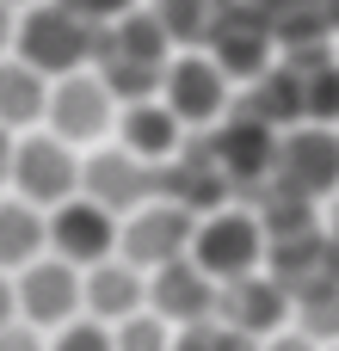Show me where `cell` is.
Returning <instances> with one entry per match:
<instances>
[{"mask_svg": "<svg viewBox=\"0 0 339 351\" xmlns=\"http://www.w3.org/2000/svg\"><path fill=\"white\" fill-rule=\"evenodd\" d=\"M12 49H19V62H31L43 80H56V74H74V68L93 62L99 25L80 19V12H68L62 0H31L25 19H12Z\"/></svg>", "mask_w": 339, "mask_h": 351, "instance_id": "6da1fadb", "label": "cell"}, {"mask_svg": "<svg viewBox=\"0 0 339 351\" xmlns=\"http://www.w3.org/2000/svg\"><path fill=\"white\" fill-rule=\"evenodd\" d=\"M278 191L303 197V204H321V197H339V130L334 123H290L278 130V160H272V179Z\"/></svg>", "mask_w": 339, "mask_h": 351, "instance_id": "7a4b0ae2", "label": "cell"}, {"mask_svg": "<svg viewBox=\"0 0 339 351\" xmlns=\"http://www.w3.org/2000/svg\"><path fill=\"white\" fill-rule=\"evenodd\" d=\"M204 43H210V62H216L229 80H241V86L259 80V74L278 62V31H272V19H266L253 0H216Z\"/></svg>", "mask_w": 339, "mask_h": 351, "instance_id": "3957f363", "label": "cell"}, {"mask_svg": "<svg viewBox=\"0 0 339 351\" xmlns=\"http://www.w3.org/2000/svg\"><path fill=\"white\" fill-rule=\"evenodd\" d=\"M191 265L204 278H216V284H229L241 271H259L266 265V228H259V216L235 210V204L198 216V228H191Z\"/></svg>", "mask_w": 339, "mask_h": 351, "instance_id": "277c9868", "label": "cell"}, {"mask_svg": "<svg viewBox=\"0 0 339 351\" xmlns=\"http://www.w3.org/2000/svg\"><path fill=\"white\" fill-rule=\"evenodd\" d=\"M235 99V80L204 56V49H173L161 68V105L185 123V130H210Z\"/></svg>", "mask_w": 339, "mask_h": 351, "instance_id": "5b68a950", "label": "cell"}, {"mask_svg": "<svg viewBox=\"0 0 339 351\" xmlns=\"http://www.w3.org/2000/svg\"><path fill=\"white\" fill-rule=\"evenodd\" d=\"M191 228H198L191 210H179V204H167V197H148V204H136L130 216H117V253H124V265L154 271V265L191 253Z\"/></svg>", "mask_w": 339, "mask_h": 351, "instance_id": "8992f818", "label": "cell"}, {"mask_svg": "<svg viewBox=\"0 0 339 351\" xmlns=\"http://www.w3.org/2000/svg\"><path fill=\"white\" fill-rule=\"evenodd\" d=\"M6 185H12L25 204L56 210L62 197L80 191L74 142H62V136H25V142H12V173H6Z\"/></svg>", "mask_w": 339, "mask_h": 351, "instance_id": "52a82bcc", "label": "cell"}, {"mask_svg": "<svg viewBox=\"0 0 339 351\" xmlns=\"http://www.w3.org/2000/svg\"><path fill=\"white\" fill-rule=\"evenodd\" d=\"M43 247H56V259H68V265L86 271V265H99V259L117 253V216L74 191V197H62V204L49 210V222H43Z\"/></svg>", "mask_w": 339, "mask_h": 351, "instance_id": "ba28073f", "label": "cell"}, {"mask_svg": "<svg viewBox=\"0 0 339 351\" xmlns=\"http://www.w3.org/2000/svg\"><path fill=\"white\" fill-rule=\"evenodd\" d=\"M229 191H235V179L216 167V154H210V142H185L173 160H161L154 167V197H167V204H179V210H191V216H210V210H222L229 204Z\"/></svg>", "mask_w": 339, "mask_h": 351, "instance_id": "9c48e42d", "label": "cell"}, {"mask_svg": "<svg viewBox=\"0 0 339 351\" xmlns=\"http://www.w3.org/2000/svg\"><path fill=\"white\" fill-rule=\"evenodd\" d=\"M12 308L25 315V327H62V321H74L80 315V265L37 253L31 265H19Z\"/></svg>", "mask_w": 339, "mask_h": 351, "instance_id": "30bf717a", "label": "cell"}, {"mask_svg": "<svg viewBox=\"0 0 339 351\" xmlns=\"http://www.w3.org/2000/svg\"><path fill=\"white\" fill-rule=\"evenodd\" d=\"M43 117H49V136L62 142H93L111 130V93L99 74L74 68V74H56L49 80V99H43Z\"/></svg>", "mask_w": 339, "mask_h": 351, "instance_id": "8fae6325", "label": "cell"}, {"mask_svg": "<svg viewBox=\"0 0 339 351\" xmlns=\"http://www.w3.org/2000/svg\"><path fill=\"white\" fill-rule=\"evenodd\" d=\"M216 321L235 327V333L272 339V333L290 321V290H284L272 271H241V278L216 284Z\"/></svg>", "mask_w": 339, "mask_h": 351, "instance_id": "7c38bea8", "label": "cell"}, {"mask_svg": "<svg viewBox=\"0 0 339 351\" xmlns=\"http://www.w3.org/2000/svg\"><path fill=\"white\" fill-rule=\"evenodd\" d=\"M210 154H216V167L235 185H266L272 179V160H278V130L259 123L253 111H222L216 117V136H210Z\"/></svg>", "mask_w": 339, "mask_h": 351, "instance_id": "4fadbf2b", "label": "cell"}, {"mask_svg": "<svg viewBox=\"0 0 339 351\" xmlns=\"http://www.w3.org/2000/svg\"><path fill=\"white\" fill-rule=\"evenodd\" d=\"M80 197H93V204L111 210V216H130L136 204L154 197V167L136 160L124 142H117V148H99V154L80 160Z\"/></svg>", "mask_w": 339, "mask_h": 351, "instance_id": "5bb4252c", "label": "cell"}, {"mask_svg": "<svg viewBox=\"0 0 339 351\" xmlns=\"http://www.w3.org/2000/svg\"><path fill=\"white\" fill-rule=\"evenodd\" d=\"M142 296H148V315H161L167 327L210 321V315H216V278H204V271L191 265V253H185V259H167V265H154Z\"/></svg>", "mask_w": 339, "mask_h": 351, "instance_id": "9a60e30c", "label": "cell"}, {"mask_svg": "<svg viewBox=\"0 0 339 351\" xmlns=\"http://www.w3.org/2000/svg\"><path fill=\"white\" fill-rule=\"evenodd\" d=\"M142 290H148V271H136L124 259H99V265L80 271V308L93 321H111V327L142 308Z\"/></svg>", "mask_w": 339, "mask_h": 351, "instance_id": "2e32d148", "label": "cell"}, {"mask_svg": "<svg viewBox=\"0 0 339 351\" xmlns=\"http://www.w3.org/2000/svg\"><path fill=\"white\" fill-rule=\"evenodd\" d=\"M117 136H124V148H130L136 160H148V167H161V160H173V154L185 148V123H179L161 99H136V105H124Z\"/></svg>", "mask_w": 339, "mask_h": 351, "instance_id": "e0dca14e", "label": "cell"}, {"mask_svg": "<svg viewBox=\"0 0 339 351\" xmlns=\"http://www.w3.org/2000/svg\"><path fill=\"white\" fill-rule=\"evenodd\" d=\"M241 111H253L259 123H272V130H290V123H303L309 117V86H303V68H290V62H272L259 80H247V99H241Z\"/></svg>", "mask_w": 339, "mask_h": 351, "instance_id": "ac0fdd59", "label": "cell"}, {"mask_svg": "<svg viewBox=\"0 0 339 351\" xmlns=\"http://www.w3.org/2000/svg\"><path fill=\"white\" fill-rule=\"evenodd\" d=\"M99 49L130 56V62H148V68H167V56H173L167 31L154 25V12H148V6H130V12H117L111 25H99Z\"/></svg>", "mask_w": 339, "mask_h": 351, "instance_id": "d6986e66", "label": "cell"}, {"mask_svg": "<svg viewBox=\"0 0 339 351\" xmlns=\"http://www.w3.org/2000/svg\"><path fill=\"white\" fill-rule=\"evenodd\" d=\"M43 99H49V80L19 62V56H0V123L6 130H31L43 117Z\"/></svg>", "mask_w": 339, "mask_h": 351, "instance_id": "ffe728a7", "label": "cell"}, {"mask_svg": "<svg viewBox=\"0 0 339 351\" xmlns=\"http://www.w3.org/2000/svg\"><path fill=\"white\" fill-rule=\"evenodd\" d=\"M37 253H43V210H37V204H25V197L0 204V271L31 265Z\"/></svg>", "mask_w": 339, "mask_h": 351, "instance_id": "44dd1931", "label": "cell"}, {"mask_svg": "<svg viewBox=\"0 0 339 351\" xmlns=\"http://www.w3.org/2000/svg\"><path fill=\"white\" fill-rule=\"evenodd\" d=\"M93 62H99L105 93H111V99H124V105H136V99H154V93H161V68H148V62H130V56H111V49H93Z\"/></svg>", "mask_w": 339, "mask_h": 351, "instance_id": "7402d4cb", "label": "cell"}, {"mask_svg": "<svg viewBox=\"0 0 339 351\" xmlns=\"http://www.w3.org/2000/svg\"><path fill=\"white\" fill-rule=\"evenodd\" d=\"M148 12H154V25L167 31V43H173V49H198V43H204V31H210L216 0H154Z\"/></svg>", "mask_w": 339, "mask_h": 351, "instance_id": "603a6c76", "label": "cell"}, {"mask_svg": "<svg viewBox=\"0 0 339 351\" xmlns=\"http://www.w3.org/2000/svg\"><path fill=\"white\" fill-rule=\"evenodd\" d=\"M173 346V327L161 321V315H124L117 321V333H111V351H167Z\"/></svg>", "mask_w": 339, "mask_h": 351, "instance_id": "cb8c5ba5", "label": "cell"}, {"mask_svg": "<svg viewBox=\"0 0 339 351\" xmlns=\"http://www.w3.org/2000/svg\"><path fill=\"white\" fill-rule=\"evenodd\" d=\"M303 86H309V117L315 123H339V56H327L321 68H309Z\"/></svg>", "mask_w": 339, "mask_h": 351, "instance_id": "d4e9b609", "label": "cell"}, {"mask_svg": "<svg viewBox=\"0 0 339 351\" xmlns=\"http://www.w3.org/2000/svg\"><path fill=\"white\" fill-rule=\"evenodd\" d=\"M49 351H111V327L93 321V315H86V321L74 315V321L56 327V346H49Z\"/></svg>", "mask_w": 339, "mask_h": 351, "instance_id": "484cf974", "label": "cell"}, {"mask_svg": "<svg viewBox=\"0 0 339 351\" xmlns=\"http://www.w3.org/2000/svg\"><path fill=\"white\" fill-rule=\"evenodd\" d=\"M167 351H222V321H216V315H210V321H185Z\"/></svg>", "mask_w": 339, "mask_h": 351, "instance_id": "4316f807", "label": "cell"}, {"mask_svg": "<svg viewBox=\"0 0 339 351\" xmlns=\"http://www.w3.org/2000/svg\"><path fill=\"white\" fill-rule=\"evenodd\" d=\"M68 12H80V19H93V25H111L117 12H130L136 0H62Z\"/></svg>", "mask_w": 339, "mask_h": 351, "instance_id": "83f0119b", "label": "cell"}, {"mask_svg": "<svg viewBox=\"0 0 339 351\" xmlns=\"http://www.w3.org/2000/svg\"><path fill=\"white\" fill-rule=\"evenodd\" d=\"M0 351H49L37 339V327H25V321H6L0 327Z\"/></svg>", "mask_w": 339, "mask_h": 351, "instance_id": "f1b7e54d", "label": "cell"}, {"mask_svg": "<svg viewBox=\"0 0 339 351\" xmlns=\"http://www.w3.org/2000/svg\"><path fill=\"white\" fill-rule=\"evenodd\" d=\"M266 351H321V346H315L309 333H284V327H278V333L266 339Z\"/></svg>", "mask_w": 339, "mask_h": 351, "instance_id": "f546056e", "label": "cell"}, {"mask_svg": "<svg viewBox=\"0 0 339 351\" xmlns=\"http://www.w3.org/2000/svg\"><path fill=\"white\" fill-rule=\"evenodd\" d=\"M12 142H19V136L0 123V185H6V173H12Z\"/></svg>", "mask_w": 339, "mask_h": 351, "instance_id": "4dcf8cb0", "label": "cell"}, {"mask_svg": "<svg viewBox=\"0 0 339 351\" xmlns=\"http://www.w3.org/2000/svg\"><path fill=\"white\" fill-rule=\"evenodd\" d=\"M12 315H19V308H12V284H6V271H0V327H6Z\"/></svg>", "mask_w": 339, "mask_h": 351, "instance_id": "1f68e13d", "label": "cell"}, {"mask_svg": "<svg viewBox=\"0 0 339 351\" xmlns=\"http://www.w3.org/2000/svg\"><path fill=\"white\" fill-rule=\"evenodd\" d=\"M6 43H12V6L0 0V56H6Z\"/></svg>", "mask_w": 339, "mask_h": 351, "instance_id": "d6a6232c", "label": "cell"}, {"mask_svg": "<svg viewBox=\"0 0 339 351\" xmlns=\"http://www.w3.org/2000/svg\"><path fill=\"white\" fill-rule=\"evenodd\" d=\"M6 6H31V0H6Z\"/></svg>", "mask_w": 339, "mask_h": 351, "instance_id": "836d02e7", "label": "cell"}]
</instances>
